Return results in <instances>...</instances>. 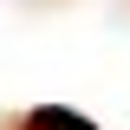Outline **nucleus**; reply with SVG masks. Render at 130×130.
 <instances>
[{"instance_id": "f257e3e1", "label": "nucleus", "mask_w": 130, "mask_h": 130, "mask_svg": "<svg viewBox=\"0 0 130 130\" xmlns=\"http://www.w3.org/2000/svg\"><path fill=\"white\" fill-rule=\"evenodd\" d=\"M26 130H98V124H85L78 111H52V104H46V111L26 117Z\"/></svg>"}]
</instances>
